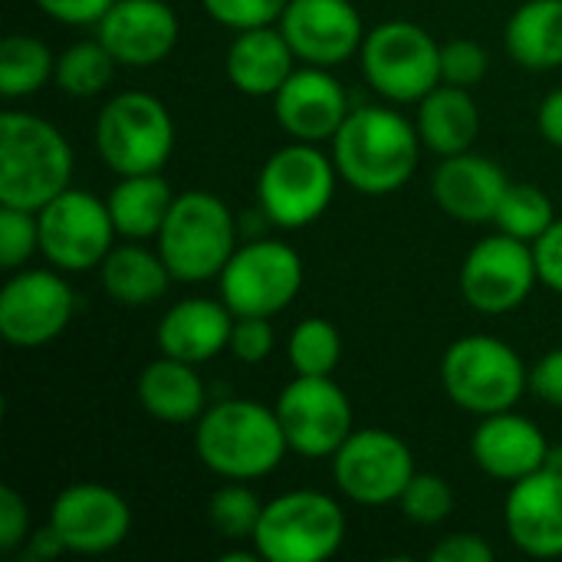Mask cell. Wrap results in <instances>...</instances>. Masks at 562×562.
Masks as SVG:
<instances>
[{
	"instance_id": "52a82bcc",
	"label": "cell",
	"mask_w": 562,
	"mask_h": 562,
	"mask_svg": "<svg viewBox=\"0 0 562 562\" xmlns=\"http://www.w3.org/2000/svg\"><path fill=\"white\" fill-rule=\"evenodd\" d=\"M339 168L333 155L313 142H290L267 158L257 178L260 211L286 231H303L319 221L336 194Z\"/></svg>"
},
{
	"instance_id": "ba28073f",
	"label": "cell",
	"mask_w": 562,
	"mask_h": 562,
	"mask_svg": "<svg viewBox=\"0 0 562 562\" xmlns=\"http://www.w3.org/2000/svg\"><path fill=\"white\" fill-rule=\"evenodd\" d=\"M95 151L115 175L161 171L175 151V119L158 95L119 92L95 119Z\"/></svg>"
},
{
	"instance_id": "e0dca14e",
	"label": "cell",
	"mask_w": 562,
	"mask_h": 562,
	"mask_svg": "<svg viewBox=\"0 0 562 562\" xmlns=\"http://www.w3.org/2000/svg\"><path fill=\"white\" fill-rule=\"evenodd\" d=\"M280 33L306 66L333 69L362 49L366 23L352 0H290Z\"/></svg>"
},
{
	"instance_id": "8992f818",
	"label": "cell",
	"mask_w": 562,
	"mask_h": 562,
	"mask_svg": "<svg viewBox=\"0 0 562 562\" xmlns=\"http://www.w3.org/2000/svg\"><path fill=\"white\" fill-rule=\"evenodd\" d=\"M254 550L267 562H326L346 543V510L323 491H290L263 504Z\"/></svg>"
},
{
	"instance_id": "836d02e7",
	"label": "cell",
	"mask_w": 562,
	"mask_h": 562,
	"mask_svg": "<svg viewBox=\"0 0 562 562\" xmlns=\"http://www.w3.org/2000/svg\"><path fill=\"white\" fill-rule=\"evenodd\" d=\"M260 517L263 501L247 487V481H231L207 501V520L224 540H254Z\"/></svg>"
},
{
	"instance_id": "f35d334b",
	"label": "cell",
	"mask_w": 562,
	"mask_h": 562,
	"mask_svg": "<svg viewBox=\"0 0 562 562\" xmlns=\"http://www.w3.org/2000/svg\"><path fill=\"white\" fill-rule=\"evenodd\" d=\"M277 346V336H273V326L267 316H237L234 319V333H231V346L227 352H234L237 362L244 366H260L270 359Z\"/></svg>"
},
{
	"instance_id": "b9f144b4",
	"label": "cell",
	"mask_w": 562,
	"mask_h": 562,
	"mask_svg": "<svg viewBox=\"0 0 562 562\" xmlns=\"http://www.w3.org/2000/svg\"><path fill=\"white\" fill-rule=\"evenodd\" d=\"M115 0H36V7L66 26H95Z\"/></svg>"
},
{
	"instance_id": "8fae6325",
	"label": "cell",
	"mask_w": 562,
	"mask_h": 562,
	"mask_svg": "<svg viewBox=\"0 0 562 562\" xmlns=\"http://www.w3.org/2000/svg\"><path fill=\"white\" fill-rule=\"evenodd\" d=\"M36 221L40 254L66 273L99 270L119 237L109 204L82 188H66L63 194H56L36 211Z\"/></svg>"
},
{
	"instance_id": "83f0119b",
	"label": "cell",
	"mask_w": 562,
	"mask_h": 562,
	"mask_svg": "<svg viewBox=\"0 0 562 562\" xmlns=\"http://www.w3.org/2000/svg\"><path fill=\"white\" fill-rule=\"evenodd\" d=\"M175 198L178 194H171V184L161 178V171H145V175H119V184L109 191L105 204L119 237L148 240L158 237Z\"/></svg>"
},
{
	"instance_id": "4316f807",
	"label": "cell",
	"mask_w": 562,
	"mask_h": 562,
	"mask_svg": "<svg viewBox=\"0 0 562 562\" xmlns=\"http://www.w3.org/2000/svg\"><path fill=\"white\" fill-rule=\"evenodd\" d=\"M99 280H102V290L119 306L142 310L161 300L175 277L158 250H148L138 240H128L109 250V257L99 263Z\"/></svg>"
},
{
	"instance_id": "44dd1931",
	"label": "cell",
	"mask_w": 562,
	"mask_h": 562,
	"mask_svg": "<svg viewBox=\"0 0 562 562\" xmlns=\"http://www.w3.org/2000/svg\"><path fill=\"white\" fill-rule=\"evenodd\" d=\"M510 178L504 168L477 151L448 155L431 175V194L438 207L461 224H494Z\"/></svg>"
},
{
	"instance_id": "d590c367",
	"label": "cell",
	"mask_w": 562,
	"mask_h": 562,
	"mask_svg": "<svg viewBox=\"0 0 562 562\" xmlns=\"http://www.w3.org/2000/svg\"><path fill=\"white\" fill-rule=\"evenodd\" d=\"M33 254H40L36 211L0 204V263H3V270H20Z\"/></svg>"
},
{
	"instance_id": "2e32d148",
	"label": "cell",
	"mask_w": 562,
	"mask_h": 562,
	"mask_svg": "<svg viewBox=\"0 0 562 562\" xmlns=\"http://www.w3.org/2000/svg\"><path fill=\"white\" fill-rule=\"evenodd\" d=\"M49 524L63 537L69 553L102 557L125 543L132 530V507L119 491L95 481H82L56 494Z\"/></svg>"
},
{
	"instance_id": "6da1fadb",
	"label": "cell",
	"mask_w": 562,
	"mask_h": 562,
	"mask_svg": "<svg viewBox=\"0 0 562 562\" xmlns=\"http://www.w3.org/2000/svg\"><path fill=\"white\" fill-rule=\"evenodd\" d=\"M422 145L415 122L389 105H362L333 135V161L349 188L379 198L412 181Z\"/></svg>"
},
{
	"instance_id": "3957f363",
	"label": "cell",
	"mask_w": 562,
	"mask_h": 562,
	"mask_svg": "<svg viewBox=\"0 0 562 562\" xmlns=\"http://www.w3.org/2000/svg\"><path fill=\"white\" fill-rule=\"evenodd\" d=\"M72 181L66 135L33 112L0 115V204L40 211Z\"/></svg>"
},
{
	"instance_id": "7402d4cb",
	"label": "cell",
	"mask_w": 562,
	"mask_h": 562,
	"mask_svg": "<svg viewBox=\"0 0 562 562\" xmlns=\"http://www.w3.org/2000/svg\"><path fill=\"white\" fill-rule=\"evenodd\" d=\"M471 458L487 477L514 484V481L547 468L550 441L537 422H530L527 415H517L510 408V412L481 418V425L471 438Z\"/></svg>"
},
{
	"instance_id": "7a4b0ae2",
	"label": "cell",
	"mask_w": 562,
	"mask_h": 562,
	"mask_svg": "<svg viewBox=\"0 0 562 562\" xmlns=\"http://www.w3.org/2000/svg\"><path fill=\"white\" fill-rule=\"evenodd\" d=\"M194 451L224 481H260L283 464L290 445L277 408L254 398H227L198 418Z\"/></svg>"
},
{
	"instance_id": "4fadbf2b",
	"label": "cell",
	"mask_w": 562,
	"mask_h": 562,
	"mask_svg": "<svg viewBox=\"0 0 562 562\" xmlns=\"http://www.w3.org/2000/svg\"><path fill=\"white\" fill-rule=\"evenodd\" d=\"M540 283L533 244L510 234H491L461 263V296L484 316H504L524 306Z\"/></svg>"
},
{
	"instance_id": "e575fe53",
	"label": "cell",
	"mask_w": 562,
	"mask_h": 562,
	"mask_svg": "<svg viewBox=\"0 0 562 562\" xmlns=\"http://www.w3.org/2000/svg\"><path fill=\"white\" fill-rule=\"evenodd\" d=\"M398 507H402L405 520H412L415 527H438L454 510V491H451V484L441 474L422 471L402 491Z\"/></svg>"
},
{
	"instance_id": "8d00e7d4",
	"label": "cell",
	"mask_w": 562,
	"mask_h": 562,
	"mask_svg": "<svg viewBox=\"0 0 562 562\" xmlns=\"http://www.w3.org/2000/svg\"><path fill=\"white\" fill-rule=\"evenodd\" d=\"M286 3L290 0H201L207 16H214L221 26H231L234 33L280 23Z\"/></svg>"
},
{
	"instance_id": "484cf974",
	"label": "cell",
	"mask_w": 562,
	"mask_h": 562,
	"mask_svg": "<svg viewBox=\"0 0 562 562\" xmlns=\"http://www.w3.org/2000/svg\"><path fill=\"white\" fill-rule=\"evenodd\" d=\"M418 135L425 148L435 155H461L471 151L481 135V109L474 95L464 86L438 82L422 102H418Z\"/></svg>"
},
{
	"instance_id": "5b68a950",
	"label": "cell",
	"mask_w": 562,
	"mask_h": 562,
	"mask_svg": "<svg viewBox=\"0 0 562 562\" xmlns=\"http://www.w3.org/2000/svg\"><path fill=\"white\" fill-rule=\"evenodd\" d=\"M441 385L461 412L484 418L517 408L530 389V372L504 339L464 336L441 359Z\"/></svg>"
},
{
	"instance_id": "ee69618b",
	"label": "cell",
	"mask_w": 562,
	"mask_h": 562,
	"mask_svg": "<svg viewBox=\"0 0 562 562\" xmlns=\"http://www.w3.org/2000/svg\"><path fill=\"white\" fill-rule=\"evenodd\" d=\"M530 392L562 412V346L550 349L533 369H530Z\"/></svg>"
},
{
	"instance_id": "ffe728a7",
	"label": "cell",
	"mask_w": 562,
	"mask_h": 562,
	"mask_svg": "<svg viewBox=\"0 0 562 562\" xmlns=\"http://www.w3.org/2000/svg\"><path fill=\"white\" fill-rule=\"evenodd\" d=\"M510 543L533 560L562 557V471L540 468L510 484L504 504Z\"/></svg>"
},
{
	"instance_id": "9a60e30c",
	"label": "cell",
	"mask_w": 562,
	"mask_h": 562,
	"mask_svg": "<svg viewBox=\"0 0 562 562\" xmlns=\"http://www.w3.org/2000/svg\"><path fill=\"white\" fill-rule=\"evenodd\" d=\"M72 313L76 293L53 270L13 273L0 290V336L20 349H36L59 339Z\"/></svg>"
},
{
	"instance_id": "7c38bea8",
	"label": "cell",
	"mask_w": 562,
	"mask_h": 562,
	"mask_svg": "<svg viewBox=\"0 0 562 562\" xmlns=\"http://www.w3.org/2000/svg\"><path fill=\"white\" fill-rule=\"evenodd\" d=\"M415 474L412 448L385 428H359L333 454V481L339 494L362 507L398 504Z\"/></svg>"
},
{
	"instance_id": "f6af8a7d",
	"label": "cell",
	"mask_w": 562,
	"mask_h": 562,
	"mask_svg": "<svg viewBox=\"0 0 562 562\" xmlns=\"http://www.w3.org/2000/svg\"><path fill=\"white\" fill-rule=\"evenodd\" d=\"M537 125H540V135H543L553 148H562V86L560 89H553V92L540 102Z\"/></svg>"
},
{
	"instance_id": "d6a6232c",
	"label": "cell",
	"mask_w": 562,
	"mask_h": 562,
	"mask_svg": "<svg viewBox=\"0 0 562 562\" xmlns=\"http://www.w3.org/2000/svg\"><path fill=\"white\" fill-rule=\"evenodd\" d=\"M286 356L296 375H333L342 362V336L329 319L310 316L290 333Z\"/></svg>"
},
{
	"instance_id": "4dcf8cb0",
	"label": "cell",
	"mask_w": 562,
	"mask_h": 562,
	"mask_svg": "<svg viewBox=\"0 0 562 562\" xmlns=\"http://www.w3.org/2000/svg\"><path fill=\"white\" fill-rule=\"evenodd\" d=\"M115 66V56L99 43V36L82 40L56 56V86L72 99H92L112 82Z\"/></svg>"
},
{
	"instance_id": "5bb4252c",
	"label": "cell",
	"mask_w": 562,
	"mask_h": 562,
	"mask_svg": "<svg viewBox=\"0 0 562 562\" xmlns=\"http://www.w3.org/2000/svg\"><path fill=\"white\" fill-rule=\"evenodd\" d=\"M290 451L300 458H333L352 428V402L333 375H296L277 398Z\"/></svg>"
},
{
	"instance_id": "ab89813d",
	"label": "cell",
	"mask_w": 562,
	"mask_h": 562,
	"mask_svg": "<svg viewBox=\"0 0 562 562\" xmlns=\"http://www.w3.org/2000/svg\"><path fill=\"white\" fill-rule=\"evenodd\" d=\"M30 540V507L26 497L13 487H0V550L13 553Z\"/></svg>"
},
{
	"instance_id": "f1b7e54d",
	"label": "cell",
	"mask_w": 562,
	"mask_h": 562,
	"mask_svg": "<svg viewBox=\"0 0 562 562\" xmlns=\"http://www.w3.org/2000/svg\"><path fill=\"white\" fill-rule=\"evenodd\" d=\"M514 63L533 72L562 66V0H527L514 10L504 33Z\"/></svg>"
},
{
	"instance_id": "277c9868",
	"label": "cell",
	"mask_w": 562,
	"mask_h": 562,
	"mask_svg": "<svg viewBox=\"0 0 562 562\" xmlns=\"http://www.w3.org/2000/svg\"><path fill=\"white\" fill-rule=\"evenodd\" d=\"M237 247V221L211 191L178 194L158 231V254L178 283H204L221 277Z\"/></svg>"
},
{
	"instance_id": "9c48e42d",
	"label": "cell",
	"mask_w": 562,
	"mask_h": 562,
	"mask_svg": "<svg viewBox=\"0 0 562 562\" xmlns=\"http://www.w3.org/2000/svg\"><path fill=\"white\" fill-rule=\"evenodd\" d=\"M359 56L369 86L389 102H422L441 82V43L412 20L372 26Z\"/></svg>"
},
{
	"instance_id": "1f68e13d",
	"label": "cell",
	"mask_w": 562,
	"mask_h": 562,
	"mask_svg": "<svg viewBox=\"0 0 562 562\" xmlns=\"http://www.w3.org/2000/svg\"><path fill=\"white\" fill-rule=\"evenodd\" d=\"M553 221L557 214H553V201L547 198V191L537 184H520V181L507 184L504 201L494 214V227L501 234H510L527 244H537L553 227Z\"/></svg>"
},
{
	"instance_id": "60d3db41",
	"label": "cell",
	"mask_w": 562,
	"mask_h": 562,
	"mask_svg": "<svg viewBox=\"0 0 562 562\" xmlns=\"http://www.w3.org/2000/svg\"><path fill=\"white\" fill-rule=\"evenodd\" d=\"M431 562H491L494 560V547L477 537V533H451L441 537L435 543V550L428 553Z\"/></svg>"
},
{
	"instance_id": "7bdbcfd3",
	"label": "cell",
	"mask_w": 562,
	"mask_h": 562,
	"mask_svg": "<svg viewBox=\"0 0 562 562\" xmlns=\"http://www.w3.org/2000/svg\"><path fill=\"white\" fill-rule=\"evenodd\" d=\"M533 257H537L540 283L562 293V217H557L553 227L533 244Z\"/></svg>"
},
{
	"instance_id": "ac0fdd59",
	"label": "cell",
	"mask_w": 562,
	"mask_h": 562,
	"mask_svg": "<svg viewBox=\"0 0 562 562\" xmlns=\"http://www.w3.org/2000/svg\"><path fill=\"white\" fill-rule=\"evenodd\" d=\"M181 23L168 0H115L95 23L99 43L119 66L148 69L161 63L178 43Z\"/></svg>"
},
{
	"instance_id": "f546056e",
	"label": "cell",
	"mask_w": 562,
	"mask_h": 562,
	"mask_svg": "<svg viewBox=\"0 0 562 562\" xmlns=\"http://www.w3.org/2000/svg\"><path fill=\"white\" fill-rule=\"evenodd\" d=\"M56 79V56L49 46L26 33H10L0 43V92L7 99H23L40 92Z\"/></svg>"
},
{
	"instance_id": "bcb514c9",
	"label": "cell",
	"mask_w": 562,
	"mask_h": 562,
	"mask_svg": "<svg viewBox=\"0 0 562 562\" xmlns=\"http://www.w3.org/2000/svg\"><path fill=\"white\" fill-rule=\"evenodd\" d=\"M63 553H69V550H66V543H63V537L56 533L53 524L43 527V530H36V533L26 540V560L53 562L56 557H63Z\"/></svg>"
},
{
	"instance_id": "d6986e66",
	"label": "cell",
	"mask_w": 562,
	"mask_h": 562,
	"mask_svg": "<svg viewBox=\"0 0 562 562\" xmlns=\"http://www.w3.org/2000/svg\"><path fill=\"white\" fill-rule=\"evenodd\" d=\"M349 112L342 82L323 66L293 69L273 95V115L293 142H333Z\"/></svg>"
},
{
	"instance_id": "cb8c5ba5",
	"label": "cell",
	"mask_w": 562,
	"mask_h": 562,
	"mask_svg": "<svg viewBox=\"0 0 562 562\" xmlns=\"http://www.w3.org/2000/svg\"><path fill=\"white\" fill-rule=\"evenodd\" d=\"M296 53L280 33V26L240 30L224 56V72L231 86L250 99H273L280 86L293 76Z\"/></svg>"
},
{
	"instance_id": "603a6c76",
	"label": "cell",
	"mask_w": 562,
	"mask_h": 562,
	"mask_svg": "<svg viewBox=\"0 0 562 562\" xmlns=\"http://www.w3.org/2000/svg\"><path fill=\"white\" fill-rule=\"evenodd\" d=\"M234 313L224 300H204V296H191L175 303L161 323H158V349L161 356L201 366L217 359L221 352H227L231 346V333H234Z\"/></svg>"
},
{
	"instance_id": "30bf717a",
	"label": "cell",
	"mask_w": 562,
	"mask_h": 562,
	"mask_svg": "<svg viewBox=\"0 0 562 562\" xmlns=\"http://www.w3.org/2000/svg\"><path fill=\"white\" fill-rule=\"evenodd\" d=\"M221 300L234 316H267L283 313L303 286V260L283 240H250L234 250L217 277Z\"/></svg>"
},
{
	"instance_id": "d4e9b609",
	"label": "cell",
	"mask_w": 562,
	"mask_h": 562,
	"mask_svg": "<svg viewBox=\"0 0 562 562\" xmlns=\"http://www.w3.org/2000/svg\"><path fill=\"white\" fill-rule=\"evenodd\" d=\"M138 402L165 425H188L207 412V389L198 375V366L158 356L138 375Z\"/></svg>"
},
{
	"instance_id": "74e56055",
	"label": "cell",
	"mask_w": 562,
	"mask_h": 562,
	"mask_svg": "<svg viewBox=\"0 0 562 562\" xmlns=\"http://www.w3.org/2000/svg\"><path fill=\"white\" fill-rule=\"evenodd\" d=\"M487 49L474 40H448L441 43V82L451 86H477L487 72Z\"/></svg>"
}]
</instances>
